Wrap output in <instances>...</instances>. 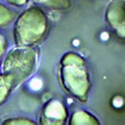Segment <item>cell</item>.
Instances as JSON below:
<instances>
[{
	"label": "cell",
	"mask_w": 125,
	"mask_h": 125,
	"mask_svg": "<svg viewBox=\"0 0 125 125\" xmlns=\"http://www.w3.org/2000/svg\"><path fill=\"white\" fill-rule=\"evenodd\" d=\"M117 104H118V106H120L121 105L123 104V101L121 100V98H117L116 100H115V104L116 106L117 105Z\"/></svg>",
	"instance_id": "cell-10"
},
{
	"label": "cell",
	"mask_w": 125,
	"mask_h": 125,
	"mask_svg": "<svg viewBox=\"0 0 125 125\" xmlns=\"http://www.w3.org/2000/svg\"><path fill=\"white\" fill-rule=\"evenodd\" d=\"M106 20L116 34L125 38V3L117 1L111 4L107 11Z\"/></svg>",
	"instance_id": "cell-4"
},
{
	"label": "cell",
	"mask_w": 125,
	"mask_h": 125,
	"mask_svg": "<svg viewBox=\"0 0 125 125\" xmlns=\"http://www.w3.org/2000/svg\"><path fill=\"white\" fill-rule=\"evenodd\" d=\"M61 77L64 88L76 98L83 100L89 88V80L84 61L78 55L68 54L62 60Z\"/></svg>",
	"instance_id": "cell-1"
},
{
	"label": "cell",
	"mask_w": 125,
	"mask_h": 125,
	"mask_svg": "<svg viewBox=\"0 0 125 125\" xmlns=\"http://www.w3.org/2000/svg\"><path fill=\"white\" fill-rule=\"evenodd\" d=\"M5 49V41L2 36L0 35V59L3 54Z\"/></svg>",
	"instance_id": "cell-9"
},
{
	"label": "cell",
	"mask_w": 125,
	"mask_h": 125,
	"mask_svg": "<svg viewBox=\"0 0 125 125\" xmlns=\"http://www.w3.org/2000/svg\"><path fill=\"white\" fill-rule=\"evenodd\" d=\"M47 27V19L41 12H26L19 18L16 23L14 34L16 42L24 46L37 43L44 37Z\"/></svg>",
	"instance_id": "cell-2"
},
{
	"label": "cell",
	"mask_w": 125,
	"mask_h": 125,
	"mask_svg": "<svg viewBox=\"0 0 125 125\" xmlns=\"http://www.w3.org/2000/svg\"><path fill=\"white\" fill-rule=\"evenodd\" d=\"M14 83L11 75L4 73L0 74V104L7 98Z\"/></svg>",
	"instance_id": "cell-6"
},
{
	"label": "cell",
	"mask_w": 125,
	"mask_h": 125,
	"mask_svg": "<svg viewBox=\"0 0 125 125\" xmlns=\"http://www.w3.org/2000/svg\"><path fill=\"white\" fill-rule=\"evenodd\" d=\"M36 62V52L28 47L11 51L3 65L4 73L11 75L14 82L18 83L30 76Z\"/></svg>",
	"instance_id": "cell-3"
},
{
	"label": "cell",
	"mask_w": 125,
	"mask_h": 125,
	"mask_svg": "<svg viewBox=\"0 0 125 125\" xmlns=\"http://www.w3.org/2000/svg\"><path fill=\"white\" fill-rule=\"evenodd\" d=\"M66 113L64 106L58 101H52L44 108L41 117L43 124L60 125L64 122Z\"/></svg>",
	"instance_id": "cell-5"
},
{
	"label": "cell",
	"mask_w": 125,
	"mask_h": 125,
	"mask_svg": "<svg viewBox=\"0 0 125 125\" xmlns=\"http://www.w3.org/2000/svg\"><path fill=\"white\" fill-rule=\"evenodd\" d=\"M4 125H33V121L26 119L16 118L14 119H8L4 122Z\"/></svg>",
	"instance_id": "cell-8"
},
{
	"label": "cell",
	"mask_w": 125,
	"mask_h": 125,
	"mask_svg": "<svg viewBox=\"0 0 125 125\" xmlns=\"http://www.w3.org/2000/svg\"><path fill=\"white\" fill-rule=\"evenodd\" d=\"M71 123L74 125L83 124H98V121L89 114L85 112H77L73 115Z\"/></svg>",
	"instance_id": "cell-7"
}]
</instances>
